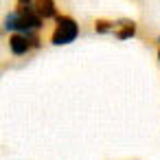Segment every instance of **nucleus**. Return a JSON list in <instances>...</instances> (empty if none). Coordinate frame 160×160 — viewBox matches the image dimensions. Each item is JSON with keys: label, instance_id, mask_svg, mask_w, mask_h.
<instances>
[{"label": "nucleus", "instance_id": "f257e3e1", "mask_svg": "<svg viewBox=\"0 0 160 160\" xmlns=\"http://www.w3.org/2000/svg\"><path fill=\"white\" fill-rule=\"evenodd\" d=\"M77 33H79V27L72 18L57 16V29L53 33V44H68L77 38Z\"/></svg>", "mask_w": 160, "mask_h": 160}, {"label": "nucleus", "instance_id": "f03ea898", "mask_svg": "<svg viewBox=\"0 0 160 160\" xmlns=\"http://www.w3.org/2000/svg\"><path fill=\"white\" fill-rule=\"evenodd\" d=\"M31 44H33V38L22 35V33L9 38V46H11V53H13V55H24V53L31 48Z\"/></svg>", "mask_w": 160, "mask_h": 160}, {"label": "nucleus", "instance_id": "7ed1b4c3", "mask_svg": "<svg viewBox=\"0 0 160 160\" xmlns=\"http://www.w3.org/2000/svg\"><path fill=\"white\" fill-rule=\"evenodd\" d=\"M35 11L40 13L42 20H44V18H57V13H55V2H53V0H38V2H35Z\"/></svg>", "mask_w": 160, "mask_h": 160}, {"label": "nucleus", "instance_id": "20e7f679", "mask_svg": "<svg viewBox=\"0 0 160 160\" xmlns=\"http://www.w3.org/2000/svg\"><path fill=\"white\" fill-rule=\"evenodd\" d=\"M134 31H136V24H134L132 20H123V22H121V31H118L116 35H118V40H127V38L134 35Z\"/></svg>", "mask_w": 160, "mask_h": 160}, {"label": "nucleus", "instance_id": "39448f33", "mask_svg": "<svg viewBox=\"0 0 160 160\" xmlns=\"http://www.w3.org/2000/svg\"><path fill=\"white\" fill-rule=\"evenodd\" d=\"M112 29H114V24L108 22V20H99V22H97V31H99V33H105V31H112Z\"/></svg>", "mask_w": 160, "mask_h": 160}, {"label": "nucleus", "instance_id": "423d86ee", "mask_svg": "<svg viewBox=\"0 0 160 160\" xmlns=\"http://www.w3.org/2000/svg\"><path fill=\"white\" fill-rule=\"evenodd\" d=\"M35 2H38V0H18V5H20V7H33Z\"/></svg>", "mask_w": 160, "mask_h": 160}, {"label": "nucleus", "instance_id": "0eeeda50", "mask_svg": "<svg viewBox=\"0 0 160 160\" xmlns=\"http://www.w3.org/2000/svg\"><path fill=\"white\" fill-rule=\"evenodd\" d=\"M158 42H160V38H158Z\"/></svg>", "mask_w": 160, "mask_h": 160}, {"label": "nucleus", "instance_id": "6e6552de", "mask_svg": "<svg viewBox=\"0 0 160 160\" xmlns=\"http://www.w3.org/2000/svg\"><path fill=\"white\" fill-rule=\"evenodd\" d=\"M158 57H160V53H158Z\"/></svg>", "mask_w": 160, "mask_h": 160}]
</instances>
